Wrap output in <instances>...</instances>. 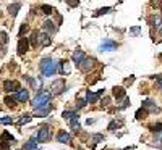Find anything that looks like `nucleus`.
<instances>
[{
    "instance_id": "423d86ee",
    "label": "nucleus",
    "mask_w": 162,
    "mask_h": 150,
    "mask_svg": "<svg viewBox=\"0 0 162 150\" xmlns=\"http://www.w3.org/2000/svg\"><path fill=\"white\" fill-rule=\"evenodd\" d=\"M21 87L20 84H18V81H12V79H7V81H3V90L5 92H18Z\"/></svg>"
},
{
    "instance_id": "1a4fd4ad",
    "label": "nucleus",
    "mask_w": 162,
    "mask_h": 150,
    "mask_svg": "<svg viewBox=\"0 0 162 150\" xmlns=\"http://www.w3.org/2000/svg\"><path fill=\"white\" fill-rule=\"evenodd\" d=\"M93 66H94V58H89V57H86L84 60L81 61L80 69H81V71H84V73H89V71L93 69Z\"/></svg>"
},
{
    "instance_id": "ddd939ff",
    "label": "nucleus",
    "mask_w": 162,
    "mask_h": 150,
    "mask_svg": "<svg viewBox=\"0 0 162 150\" xmlns=\"http://www.w3.org/2000/svg\"><path fill=\"white\" fill-rule=\"evenodd\" d=\"M84 58H86L84 52H83V50H80V49H76V50H75V52H73V55H71V60H73V63H75V65H78V66L81 65V61L84 60Z\"/></svg>"
},
{
    "instance_id": "c756f323",
    "label": "nucleus",
    "mask_w": 162,
    "mask_h": 150,
    "mask_svg": "<svg viewBox=\"0 0 162 150\" xmlns=\"http://www.w3.org/2000/svg\"><path fill=\"white\" fill-rule=\"evenodd\" d=\"M146 116H148V111L144 108H139L136 111V119H141V118H146Z\"/></svg>"
},
{
    "instance_id": "5701e85b",
    "label": "nucleus",
    "mask_w": 162,
    "mask_h": 150,
    "mask_svg": "<svg viewBox=\"0 0 162 150\" xmlns=\"http://www.w3.org/2000/svg\"><path fill=\"white\" fill-rule=\"evenodd\" d=\"M41 12L44 13V15H54V13H55V8L50 7V5H41Z\"/></svg>"
},
{
    "instance_id": "e433bc0d",
    "label": "nucleus",
    "mask_w": 162,
    "mask_h": 150,
    "mask_svg": "<svg viewBox=\"0 0 162 150\" xmlns=\"http://www.w3.org/2000/svg\"><path fill=\"white\" fill-rule=\"evenodd\" d=\"M118 126H120V123H117V121H112V123H110V124H109V131H115V129H117V128H118Z\"/></svg>"
},
{
    "instance_id": "6ab92c4d",
    "label": "nucleus",
    "mask_w": 162,
    "mask_h": 150,
    "mask_svg": "<svg viewBox=\"0 0 162 150\" xmlns=\"http://www.w3.org/2000/svg\"><path fill=\"white\" fill-rule=\"evenodd\" d=\"M50 110H52V107H50V105H47V107H42V108H37L36 111H34V115H32V116L44 118V116H47V115L50 113Z\"/></svg>"
},
{
    "instance_id": "f704fd0d",
    "label": "nucleus",
    "mask_w": 162,
    "mask_h": 150,
    "mask_svg": "<svg viewBox=\"0 0 162 150\" xmlns=\"http://www.w3.org/2000/svg\"><path fill=\"white\" fill-rule=\"evenodd\" d=\"M130 105V98H123V100H122V103H120V105H118V108H120V110H123V108H126V107H128Z\"/></svg>"
},
{
    "instance_id": "6e6552de",
    "label": "nucleus",
    "mask_w": 162,
    "mask_h": 150,
    "mask_svg": "<svg viewBox=\"0 0 162 150\" xmlns=\"http://www.w3.org/2000/svg\"><path fill=\"white\" fill-rule=\"evenodd\" d=\"M117 49V42L110 41V39H105L101 45H99V50L101 52H112V50Z\"/></svg>"
},
{
    "instance_id": "ea45409f",
    "label": "nucleus",
    "mask_w": 162,
    "mask_h": 150,
    "mask_svg": "<svg viewBox=\"0 0 162 150\" xmlns=\"http://www.w3.org/2000/svg\"><path fill=\"white\" fill-rule=\"evenodd\" d=\"M130 33H131V34H139V28H133V29H130Z\"/></svg>"
},
{
    "instance_id": "79ce46f5",
    "label": "nucleus",
    "mask_w": 162,
    "mask_h": 150,
    "mask_svg": "<svg viewBox=\"0 0 162 150\" xmlns=\"http://www.w3.org/2000/svg\"><path fill=\"white\" fill-rule=\"evenodd\" d=\"M161 58H162V55H161Z\"/></svg>"
},
{
    "instance_id": "39448f33",
    "label": "nucleus",
    "mask_w": 162,
    "mask_h": 150,
    "mask_svg": "<svg viewBox=\"0 0 162 150\" xmlns=\"http://www.w3.org/2000/svg\"><path fill=\"white\" fill-rule=\"evenodd\" d=\"M57 29H58V28H57V24L54 23L52 20H47L44 24H42V33H45L47 36H50V37L57 33Z\"/></svg>"
},
{
    "instance_id": "7ed1b4c3",
    "label": "nucleus",
    "mask_w": 162,
    "mask_h": 150,
    "mask_svg": "<svg viewBox=\"0 0 162 150\" xmlns=\"http://www.w3.org/2000/svg\"><path fill=\"white\" fill-rule=\"evenodd\" d=\"M65 87H67L65 81L60 77V79H55V81L50 84V90H49V92H50V95H58V94H62L63 90H67Z\"/></svg>"
},
{
    "instance_id": "a19ab883",
    "label": "nucleus",
    "mask_w": 162,
    "mask_h": 150,
    "mask_svg": "<svg viewBox=\"0 0 162 150\" xmlns=\"http://www.w3.org/2000/svg\"><path fill=\"white\" fill-rule=\"evenodd\" d=\"M78 3H80V2H68V5H70V7H76Z\"/></svg>"
},
{
    "instance_id": "a878e982",
    "label": "nucleus",
    "mask_w": 162,
    "mask_h": 150,
    "mask_svg": "<svg viewBox=\"0 0 162 150\" xmlns=\"http://www.w3.org/2000/svg\"><path fill=\"white\" fill-rule=\"evenodd\" d=\"M91 140H93V144H91V149H94V145H96L97 142L104 140V134H94V136H91Z\"/></svg>"
},
{
    "instance_id": "b1692460",
    "label": "nucleus",
    "mask_w": 162,
    "mask_h": 150,
    "mask_svg": "<svg viewBox=\"0 0 162 150\" xmlns=\"http://www.w3.org/2000/svg\"><path fill=\"white\" fill-rule=\"evenodd\" d=\"M20 8H21V3L18 2V3H15V5H10V7H8V12H10V15L15 18V16H16V13H18V10H20Z\"/></svg>"
},
{
    "instance_id": "2eb2a0df",
    "label": "nucleus",
    "mask_w": 162,
    "mask_h": 150,
    "mask_svg": "<svg viewBox=\"0 0 162 150\" xmlns=\"http://www.w3.org/2000/svg\"><path fill=\"white\" fill-rule=\"evenodd\" d=\"M57 140L60 142V144L70 145V144H71V136H70L68 132H65V131H58V134H57Z\"/></svg>"
},
{
    "instance_id": "cd10ccee",
    "label": "nucleus",
    "mask_w": 162,
    "mask_h": 150,
    "mask_svg": "<svg viewBox=\"0 0 162 150\" xmlns=\"http://www.w3.org/2000/svg\"><path fill=\"white\" fill-rule=\"evenodd\" d=\"M31 118H32V115H28V113H26V115H23V116H21L20 118V121H18V124H26V123H29V121H31Z\"/></svg>"
},
{
    "instance_id": "4be33fe9",
    "label": "nucleus",
    "mask_w": 162,
    "mask_h": 150,
    "mask_svg": "<svg viewBox=\"0 0 162 150\" xmlns=\"http://www.w3.org/2000/svg\"><path fill=\"white\" fill-rule=\"evenodd\" d=\"M0 142L13 144V142H15V137H13V136H12L10 132H8V131H3V132H2V137H0Z\"/></svg>"
},
{
    "instance_id": "4468645a",
    "label": "nucleus",
    "mask_w": 162,
    "mask_h": 150,
    "mask_svg": "<svg viewBox=\"0 0 162 150\" xmlns=\"http://www.w3.org/2000/svg\"><path fill=\"white\" fill-rule=\"evenodd\" d=\"M58 71H60L63 76H68L71 73V68H70V61L68 60H62L58 61Z\"/></svg>"
},
{
    "instance_id": "0eeeda50",
    "label": "nucleus",
    "mask_w": 162,
    "mask_h": 150,
    "mask_svg": "<svg viewBox=\"0 0 162 150\" xmlns=\"http://www.w3.org/2000/svg\"><path fill=\"white\" fill-rule=\"evenodd\" d=\"M141 108H144L148 113H159V111H161V108L156 105V102H154V100H149V98L143 102V107H141Z\"/></svg>"
},
{
    "instance_id": "393cba45",
    "label": "nucleus",
    "mask_w": 162,
    "mask_h": 150,
    "mask_svg": "<svg viewBox=\"0 0 162 150\" xmlns=\"http://www.w3.org/2000/svg\"><path fill=\"white\" fill-rule=\"evenodd\" d=\"M5 105H7L8 108H13V107L16 105L15 95H7V97H5Z\"/></svg>"
},
{
    "instance_id": "7c9ffc66",
    "label": "nucleus",
    "mask_w": 162,
    "mask_h": 150,
    "mask_svg": "<svg viewBox=\"0 0 162 150\" xmlns=\"http://www.w3.org/2000/svg\"><path fill=\"white\" fill-rule=\"evenodd\" d=\"M110 12H112V8H109V7L107 8H101L94 13V16H101V15H105V13H110Z\"/></svg>"
},
{
    "instance_id": "9d476101",
    "label": "nucleus",
    "mask_w": 162,
    "mask_h": 150,
    "mask_svg": "<svg viewBox=\"0 0 162 150\" xmlns=\"http://www.w3.org/2000/svg\"><path fill=\"white\" fill-rule=\"evenodd\" d=\"M102 94H104V90H99V92H96V94L88 90V92H86V102H88V103H96V102H99Z\"/></svg>"
},
{
    "instance_id": "a211bd4d",
    "label": "nucleus",
    "mask_w": 162,
    "mask_h": 150,
    "mask_svg": "<svg viewBox=\"0 0 162 150\" xmlns=\"http://www.w3.org/2000/svg\"><path fill=\"white\" fill-rule=\"evenodd\" d=\"M112 94H113V97L117 98V100H120V98H125L126 97V90L123 89V87H120V86H115V87H113L112 89Z\"/></svg>"
},
{
    "instance_id": "412c9836",
    "label": "nucleus",
    "mask_w": 162,
    "mask_h": 150,
    "mask_svg": "<svg viewBox=\"0 0 162 150\" xmlns=\"http://www.w3.org/2000/svg\"><path fill=\"white\" fill-rule=\"evenodd\" d=\"M37 39H39V33H37V31H32L31 37L28 39L29 45H31V47H39V41H37Z\"/></svg>"
},
{
    "instance_id": "f8f14e48",
    "label": "nucleus",
    "mask_w": 162,
    "mask_h": 150,
    "mask_svg": "<svg viewBox=\"0 0 162 150\" xmlns=\"http://www.w3.org/2000/svg\"><path fill=\"white\" fill-rule=\"evenodd\" d=\"M28 98H29V90L28 89H23V87H21V89L15 94L16 102H21V103H23V102H28Z\"/></svg>"
},
{
    "instance_id": "9b49d317",
    "label": "nucleus",
    "mask_w": 162,
    "mask_h": 150,
    "mask_svg": "<svg viewBox=\"0 0 162 150\" xmlns=\"http://www.w3.org/2000/svg\"><path fill=\"white\" fill-rule=\"evenodd\" d=\"M28 50H29V41L26 37H21L20 41H18V53H20V55H24Z\"/></svg>"
},
{
    "instance_id": "c85d7f7f",
    "label": "nucleus",
    "mask_w": 162,
    "mask_h": 150,
    "mask_svg": "<svg viewBox=\"0 0 162 150\" xmlns=\"http://www.w3.org/2000/svg\"><path fill=\"white\" fill-rule=\"evenodd\" d=\"M154 145H157V147H162V132H157L156 136H154V142H152Z\"/></svg>"
},
{
    "instance_id": "dca6fc26",
    "label": "nucleus",
    "mask_w": 162,
    "mask_h": 150,
    "mask_svg": "<svg viewBox=\"0 0 162 150\" xmlns=\"http://www.w3.org/2000/svg\"><path fill=\"white\" fill-rule=\"evenodd\" d=\"M148 23H149L152 28L159 29L162 26V16H161V15H151V16L148 18Z\"/></svg>"
},
{
    "instance_id": "aec40b11",
    "label": "nucleus",
    "mask_w": 162,
    "mask_h": 150,
    "mask_svg": "<svg viewBox=\"0 0 162 150\" xmlns=\"http://www.w3.org/2000/svg\"><path fill=\"white\" fill-rule=\"evenodd\" d=\"M36 149H37V139L36 137H31L23 145V150H36Z\"/></svg>"
},
{
    "instance_id": "473e14b6",
    "label": "nucleus",
    "mask_w": 162,
    "mask_h": 150,
    "mask_svg": "<svg viewBox=\"0 0 162 150\" xmlns=\"http://www.w3.org/2000/svg\"><path fill=\"white\" fill-rule=\"evenodd\" d=\"M8 42V37H7V33H3V31H0V44L5 45Z\"/></svg>"
},
{
    "instance_id": "c9c22d12",
    "label": "nucleus",
    "mask_w": 162,
    "mask_h": 150,
    "mask_svg": "<svg viewBox=\"0 0 162 150\" xmlns=\"http://www.w3.org/2000/svg\"><path fill=\"white\" fill-rule=\"evenodd\" d=\"M10 123H13V119L10 116L7 118H0V124H10Z\"/></svg>"
},
{
    "instance_id": "f03ea898",
    "label": "nucleus",
    "mask_w": 162,
    "mask_h": 150,
    "mask_svg": "<svg viewBox=\"0 0 162 150\" xmlns=\"http://www.w3.org/2000/svg\"><path fill=\"white\" fill-rule=\"evenodd\" d=\"M50 98H52V95H50V92H47V90H41L39 94H37L36 97L32 98L31 105L34 110L37 108H42V107H47L50 105Z\"/></svg>"
},
{
    "instance_id": "f257e3e1",
    "label": "nucleus",
    "mask_w": 162,
    "mask_h": 150,
    "mask_svg": "<svg viewBox=\"0 0 162 150\" xmlns=\"http://www.w3.org/2000/svg\"><path fill=\"white\" fill-rule=\"evenodd\" d=\"M39 69L45 77H50L58 71V61H57L55 58H52V57L42 58L41 63H39Z\"/></svg>"
},
{
    "instance_id": "72a5a7b5",
    "label": "nucleus",
    "mask_w": 162,
    "mask_h": 150,
    "mask_svg": "<svg viewBox=\"0 0 162 150\" xmlns=\"http://www.w3.org/2000/svg\"><path fill=\"white\" fill-rule=\"evenodd\" d=\"M29 29V26H28V23H24V24H21V28H20V39L21 37H24V33Z\"/></svg>"
},
{
    "instance_id": "f3484780",
    "label": "nucleus",
    "mask_w": 162,
    "mask_h": 150,
    "mask_svg": "<svg viewBox=\"0 0 162 150\" xmlns=\"http://www.w3.org/2000/svg\"><path fill=\"white\" fill-rule=\"evenodd\" d=\"M37 41H39V45H41V47H49V45L52 44V37L47 36L45 33H41Z\"/></svg>"
},
{
    "instance_id": "bb28decb",
    "label": "nucleus",
    "mask_w": 162,
    "mask_h": 150,
    "mask_svg": "<svg viewBox=\"0 0 162 150\" xmlns=\"http://www.w3.org/2000/svg\"><path fill=\"white\" fill-rule=\"evenodd\" d=\"M149 129L152 132H162V123H154V124H149Z\"/></svg>"
},
{
    "instance_id": "20e7f679",
    "label": "nucleus",
    "mask_w": 162,
    "mask_h": 150,
    "mask_svg": "<svg viewBox=\"0 0 162 150\" xmlns=\"http://www.w3.org/2000/svg\"><path fill=\"white\" fill-rule=\"evenodd\" d=\"M36 139H37V142H47V140H50V129H49V126H41L39 131H37Z\"/></svg>"
},
{
    "instance_id": "2f4dec72",
    "label": "nucleus",
    "mask_w": 162,
    "mask_h": 150,
    "mask_svg": "<svg viewBox=\"0 0 162 150\" xmlns=\"http://www.w3.org/2000/svg\"><path fill=\"white\" fill-rule=\"evenodd\" d=\"M86 105H88V102H86V98H80V100L76 102V108H78V110L84 108Z\"/></svg>"
},
{
    "instance_id": "58836bf2",
    "label": "nucleus",
    "mask_w": 162,
    "mask_h": 150,
    "mask_svg": "<svg viewBox=\"0 0 162 150\" xmlns=\"http://www.w3.org/2000/svg\"><path fill=\"white\" fill-rule=\"evenodd\" d=\"M101 103H102V107H107V105L110 103V98H109V97H104V98L101 100Z\"/></svg>"
},
{
    "instance_id": "4c0bfd02",
    "label": "nucleus",
    "mask_w": 162,
    "mask_h": 150,
    "mask_svg": "<svg viewBox=\"0 0 162 150\" xmlns=\"http://www.w3.org/2000/svg\"><path fill=\"white\" fill-rule=\"evenodd\" d=\"M156 86H157L159 90L162 92V76H157V77H156Z\"/></svg>"
}]
</instances>
